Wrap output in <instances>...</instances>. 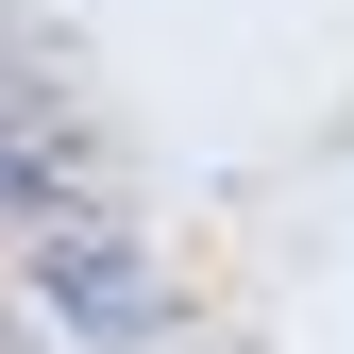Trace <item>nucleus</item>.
I'll use <instances>...</instances> for the list:
<instances>
[{
	"label": "nucleus",
	"mask_w": 354,
	"mask_h": 354,
	"mask_svg": "<svg viewBox=\"0 0 354 354\" xmlns=\"http://www.w3.org/2000/svg\"><path fill=\"white\" fill-rule=\"evenodd\" d=\"M0 354H17V321H0Z\"/></svg>",
	"instance_id": "obj_2"
},
{
	"label": "nucleus",
	"mask_w": 354,
	"mask_h": 354,
	"mask_svg": "<svg viewBox=\"0 0 354 354\" xmlns=\"http://www.w3.org/2000/svg\"><path fill=\"white\" fill-rule=\"evenodd\" d=\"M0 236L34 253L51 321H84L102 354L169 337V270L136 253V219L102 203V118H84V84H68V51L34 17H0Z\"/></svg>",
	"instance_id": "obj_1"
}]
</instances>
